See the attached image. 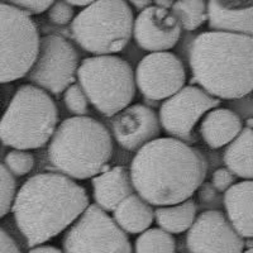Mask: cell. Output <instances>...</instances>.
<instances>
[{
  "label": "cell",
  "mask_w": 253,
  "mask_h": 253,
  "mask_svg": "<svg viewBox=\"0 0 253 253\" xmlns=\"http://www.w3.org/2000/svg\"><path fill=\"white\" fill-rule=\"evenodd\" d=\"M208 162L200 151L176 138H156L133 158L134 190L150 205L170 207L189 200L202 186Z\"/></svg>",
  "instance_id": "6da1fadb"
},
{
  "label": "cell",
  "mask_w": 253,
  "mask_h": 253,
  "mask_svg": "<svg viewBox=\"0 0 253 253\" xmlns=\"http://www.w3.org/2000/svg\"><path fill=\"white\" fill-rule=\"evenodd\" d=\"M89 208L81 185L61 173H38L17 193L13 215L29 247H38L74 224Z\"/></svg>",
  "instance_id": "7a4b0ae2"
},
{
  "label": "cell",
  "mask_w": 253,
  "mask_h": 253,
  "mask_svg": "<svg viewBox=\"0 0 253 253\" xmlns=\"http://www.w3.org/2000/svg\"><path fill=\"white\" fill-rule=\"evenodd\" d=\"M189 63L194 83L219 100L253 91V37L204 32L191 43Z\"/></svg>",
  "instance_id": "3957f363"
},
{
  "label": "cell",
  "mask_w": 253,
  "mask_h": 253,
  "mask_svg": "<svg viewBox=\"0 0 253 253\" xmlns=\"http://www.w3.org/2000/svg\"><path fill=\"white\" fill-rule=\"evenodd\" d=\"M113 155L109 130L90 117L63 121L52 135L48 160L61 175L85 180L100 175Z\"/></svg>",
  "instance_id": "277c9868"
},
{
  "label": "cell",
  "mask_w": 253,
  "mask_h": 253,
  "mask_svg": "<svg viewBox=\"0 0 253 253\" xmlns=\"http://www.w3.org/2000/svg\"><path fill=\"white\" fill-rule=\"evenodd\" d=\"M57 124V107L47 91L22 85L0 119V141L15 150H36L51 141Z\"/></svg>",
  "instance_id": "5b68a950"
},
{
  "label": "cell",
  "mask_w": 253,
  "mask_h": 253,
  "mask_svg": "<svg viewBox=\"0 0 253 253\" xmlns=\"http://www.w3.org/2000/svg\"><path fill=\"white\" fill-rule=\"evenodd\" d=\"M133 12L122 0L92 1L71 22V35L85 51L110 56L123 51L133 36Z\"/></svg>",
  "instance_id": "8992f818"
},
{
  "label": "cell",
  "mask_w": 253,
  "mask_h": 253,
  "mask_svg": "<svg viewBox=\"0 0 253 253\" xmlns=\"http://www.w3.org/2000/svg\"><path fill=\"white\" fill-rule=\"evenodd\" d=\"M79 85L92 107L105 117H114L129 107L135 95L132 67L118 56H94L81 61Z\"/></svg>",
  "instance_id": "52a82bcc"
},
{
  "label": "cell",
  "mask_w": 253,
  "mask_h": 253,
  "mask_svg": "<svg viewBox=\"0 0 253 253\" xmlns=\"http://www.w3.org/2000/svg\"><path fill=\"white\" fill-rule=\"evenodd\" d=\"M40 33L28 13L0 1V84L28 75L40 51Z\"/></svg>",
  "instance_id": "ba28073f"
},
{
  "label": "cell",
  "mask_w": 253,
  "mask_h": 253,
  "mask_svg": "<svg viewBox=\"0 0 253 253\" xmlns=\"http://www.w3.org/2000/svg\"><path fill=\"white\" fill-rule=\"evenodd\" d=\"M62 247L63 253H133L126 232L96 204L70 227Z\"/></svg>",
  "instance_id": "9c48e42d"
},
{
  "label": "cell",
  "mask_w": 253,
  "mask_h": 253,
  "mask_svg": "<svg viewBox=\"0 0 253 253\" xmlns=\"http://www.w3.org/2000/svg\"><path fill=\"white\" fill-rule=\"evenodd\" d=\"M79 52L69 41L57 35L41 38L40 51L27 79L35 86L60 95L71 86L79 70Z\"/></svg>",
  "instance_id": "30bf717a"
},
{
  "label": "cell",
  "mask_w": 253,
  "mask_h": 253,
  "mask_svg": "<svg viewBox=\"0 0 253 253\" xmlns=\"http://www.w3.org/2000/svg\"><path fill=\"white\" fill-rule=\"evenodd\" d=\"M220 100L198 86H184L164 101L160 108V124L167 134L185 143L195 142L194 128L203 115L219 107Z\"/></svg>",
  "instance_id": "8fae6325"
},
{
  "label": "cell",
  "mask_w": 253,
  "mask_h": 253,
  "mask_svg": "<svg viewBox=\"0 0 253 253\" xmlns=\"http://www.w3.org/2000/svg\"><path fill=\"white\" fill-rule=\"evenodd\" d=\"M134 78L144 98L158 101L167 100L184 87L186 72L175 53L156 52L142 58Z\"/></svg>",
  "instance_id": "7c38bea8"
},
{
  "label": "cell",
  "mask_w": 253,
  "mask_h": 253,
  "mask_svg": "<svg viewBox=\"0 0 253 253\" xmlns=\"http://www.w3.org/2000/svg\"><path fill=\"white\" fill-rule=\"evenodd\" d=\"M190 253H243L245 241L219 210H207L194 221L186 236Z\"/></svg>",
  "instance_id": "4fadbf2b"
},
{
  "label": "cell",
  "mask_w": 253,
  "mask_h": 253,
  "mask_svg": "<svg viewBox=\"0 0 253 253\" xmlns=\"http://www.w3.org/2000/svg\"><path fill=\"white\" fill-rule=\"evenodd\" d=\"M113 135L126 151H138L160 135L161 124L157 114L143 104L129 105L110 121Z\"/></svg>",
  "instance_id": "5bb4252c"
},
{
  "label": "cell",
  "mask_w": 253,
  "mask_h": 253,
  "mask_svg": "<svg viewBox=\"0 0 253 253\" xmlns=\"http://www.w3.org/2000/svg\"><path fill=\"white\" fill-rule=\"evenodd\" d=\"M181 27L170 10L150 6L139 13L133 24V37L141 48L167 52L177 43Z\"/></svg>",
  "instance_id": "9a60e30c"
},
{
  "label": "cell",
  "mask_w": 253,
  "mask_h": 253,
  "mask_svg": "<svg viewBox=\"0 0 253 253\" xmlns=\"http://www.w3.org/2000/svg\"><path fill=\"white\" fill-rule=\"evenodd\" d=\"M208 20L214 32L253 37V1H209Z\"/></svg>",
  "instance_id": "2e32d148"
},
{
  "label": "cell",
  "mask_w": 253,
  "mask_h": 253,
  "mask_svg": "<svg viewBox=\"0 0 253 253\" xmlns=\"http://www.w3.org/2000/svg\"><path fill=\"white\" fill-rule=\"evenodd\" d=\"M95 203L107 211H114L124 199L134 194L129 171L123 166L113 167L91 180Z\"/></svg>",
  "instance_id": "e0dca14e"
},
{
  "label": "cell",
  "mask_w": 253,
  "mask_h": 253,
  "mask_svg": "<svg viewBox=\"0 0 253 253\" xmlns=\"http://www.w3.org/2000/svg\"><path fill=\"white\" fill-rule=\"evenodd\" d=\"M227 218L242 238H253V181L234 184L223 198Z\"/></svg>",
  "instance_id": "ac0fdd59"
},
{
  "label": "cell",
  "mask_w": 253,
  "mask_h": 253,
  "mask_svg": "<svg viewBox=\"0 0 253 253\" xmlns=\"http://www.w3.org/2000/svg\"><path fill=\"white\" fill-rule=\"evenodd\" d=\"M243 129L242 121L234 112L224 108L210 110L200 124V134L210 148L230 144Z\"/></svg>",
  "instance_id": "d6986e66"
},
{
  "label": "cell",
  "mask_w": 253,
  "mask_h": 253,
  "mask_svg": "<svg viewBox=\"0 0 253 253\" xmlns=\"http://www.w3.org/2000/svg\"><path fill=\"white\" fill-rule=\"evenodd\" d=\"M155 211L151 205L138 195L132 194L115 208L113 219L123 232L129 234L143 233L152 224Z\"/></svg>",
  "instance_id": "ffe728a7"
},
{
  "label": "cell",
  "mask_w": 253,
  "mask_h": 253,
  "mask_svg": "<svg viewBox=\"0 0 253 253\" xmlns=\"http://www.w3.org/2000/svg\"><path fill=\"white\" fill-rule=\"evenodd\" d=\"M224 165L234 176L253 181V129L246 126L224 151Z\"/></svg>",
  "instance_id": "44dd1931"
},
{
  "label": "cell",
  "mask_w": 253,
  "mask_h": 253,
  "mask_svg": "<svg viewBox=\"0 0 253 253\" xmlns=\"http://www.w3.org/2000/svg\"><path fill=\"white\" fill-rule=\"evenodd\" d=\"M158 227L170 234H180L193 227L196 219V204L189 199L181 204L160 207L155 210Z\"/></svg>",
  "instance_id": "7402d4cb"
},
{
  "label": "cell",
  "mask_w": 253,
  "mask_h": 253,
  "mask_svg": "<svg viewBox=\"0 0 253 253\" xmlns=\"http://www.w3.org/2000/svg\"><path fill=\"white\" fill-rule=\"evenodd\" d=\"M185 31H195L208 19V3L198 1H175L170 10Z\"/></svg>",
  "instance_id": "603a6c76"
},
{
  "label": "cell",
  "mask_w": 253,
  "mask_h": 253,
  "mask_svg": "<svg viewBox=\"0 0 253 253\" xmlns=\"http://www.w3.org/2000/svg\"><path fill=\"white\" fill-rule=\"evenodd\" d=\"M175 238L161 228L147 229L134 243V253H175Z\"/></svg>",
  "instance_id": "cb8c5ba5"
},
{
  "label": "cell",
  "mask_w": 253,
  "mask_h": 253,
  "mask_svg": "<svg viewBox=\"0 0 253 253\" xmlns=\"http://www.w3.org/2000/svg\"><path fill=\"white\" fill-rule=\"evenodd\" d=\"M15 182L13 175L4 165L0 164V219L12 210L15 199Z\"/></svg>",
  "instance_id": "d4e9b609"
},
{
  "label": "cell",
  "mask_w": 253,
  "mask_h": 253,
  "mask_svg": "<svg viewBox=\"0 0 253 253\" xmlns=\"http://www.w3.org/2000/svg\"><path fill=\"white\" fill-rule=\"evenodd\" d=\"M63 103L70 113L76 117L89 114V100L79 84H72L63 94Z\"/></svg>",
  "instance_id": "484cf974"
},
{
  "label": "cell",
  "mask_w": 253,
  "mask_h": 253,
  "mask_svg": "<svg viewBox=\"0 0 253 253\" xmlns=\"http://www.w3.org/2000/svg\"><path fill=\"white\" fill-rule=\"evenodd\" d=\"M5 165L8 171L14 176H24L35 166V156L28 151L13 150L6 155Z\"/></svg>",
  "instance_id": "4316f807"
},
{
  "label": "cell",
  "mask_w": 253,
  "mask_h": 253,
  "mask_svg": "<svg viewBox=\"0 0 253 253\" xmlns=\"http://www.w3.org/2000/svg\"><path fill=\"white\" fill-rule=\"evenodd\" d=\"M74 8L67 1H53L48 9V19L56 26H67L74 20Z\"/></svg>",
  "instance_id": "83f0119b"
},
{
  "label": "cell",
  "mask_w": 253,
  "mask_h": 253,
  "mask_svg": "<svg viewBox=\"0 0 253 253\" xmlns=\"http://www.w3.org/2000/svg\"><path fill=\"white\" fill-rule=\"evenodd\" d=\"M234 180L236 177L228 169H218L211 176V186L219 193H225L228 189L233 186Z\"/></svg>",
  "instance_id": "f1b7e54d"
},
{
  "label": "cell",
  "mask_w": 253,
  "mask_h": 253,
  "mask_svg": "<svg viewBox=\"0 0 253 253\" xmlns=\"http://www.w3.org/2000/svg\"><path fill=\"white\" fill-rule=\"evenodd\" d=\"M10 4L18 9L28 13L29 15L41 14L52 6L53 1H10Z\"/></svg>",
  "instance_id": "f546056e"
},
{
  "label": "cell",
  "mask_w": 253,
  "mask_h": 253,
  "mask_svg": "<svg viewBox=\"0 0 253 253\" xmlns=\"http://www.w3.org/2000/svg\"><path fill=\"white\" fill-rule=\"evenodd\" d=\"M0 253H22L14 239L0 228Z\"/></svg>",
  "instance_id": "4dcf8cb0"
},
{
  "label": "cell",
  "mask_w": 253,
  "mask_h": 253,
  "mask_svg": "<svg viewBox=\"0 0 253 253\" xmlns=\"http://www.w3.org/2000/svg\"><path fill=\"white\" fill-rule=\"evenodd\" d=\"M28 253H63L62 251L58 248L53 247V246H38V247L32 248Z\"/></svg>",
  "instance_id": "1f68e13d"
},
{
  "label": "cell",
  "mask_w": 253,
  "mask_h": 253,
  "mask_svg": "<svg viewBox=\"0 0 253 253\" xmlns=\"http://www.w3.org/2000/svg\"><path fill=\"white\" fill-rule=\"evenodd\" d=\"M132 4L135 6V8L143 12V10H146L147 8H150V5L152 3H151V1H132Z\"/></svg>",
  "instance_id": "d6a6232c"
},
{
  "label": "cell",
  "mask_w": 253,
  "mask_h": 253,
  "mask_svg": "<svg viewBox=\"0 0 253 253\" xmlns=\"http://www.w3.org/2000/svg\"><path fill=\"white\" fill-rule=\"evenodd\" d=\"M173 3H175V1H161V0L155 1L156 6H158V8H162V9H166V10H169V9L172 8Z\"/></svg>",
  "instance_id": "836d02e7"
},
{
  "label": "cell",
  "mask_w": 253,
  "mask_h": 253,
  "mask_svg": "<svg viewBox=\"0 0 253 253\" xmlns=\"http://www.w3.org/2000/svg\"><path fill=\"white\" fill-rule=\"evenodd\" d=\"M67 3L70 4V5H76V6H85V8H87V6L90 5V4L92 3V1H76V0H74V1H67Z\"/></svg>",
  "instance_id": "e575fe53"
},
{
  "label": "cell",
  "mask_w": 253,
  "mask_h": 253,
  "mask_svg": "<svg viewBox=\"0 0 253 253\" xmlns=\"http://www.w3.org/2000/svg\"><path fill=\"white\" fill-rule=\"evenodd\" d=\"M243 253H253V247H250L247 251H245Z\"/></svg>",
  "instance_id": "d590c367"
}]
</instances>
